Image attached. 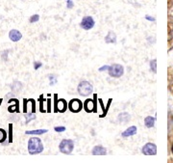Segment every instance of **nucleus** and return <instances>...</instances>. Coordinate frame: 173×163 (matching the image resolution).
Segmentation results:
<instances>
[{
  "label": "nucleus",
  "instance_id": "f257e3e1",
  "mask_svg": "<svg viewBox=\"0 0 173 163\" xmlns=\"http://www.w3.org/2000/svg\"><path fill=\"white\" fill-rule=\"evenodd\" d=\"M44 147L39 137H32L28 141V153L30 154H38L43 152Z\"/></svg>",
  "mask_w": 173,
  "mask_h": 163
},
{
  "label": "nucleus",
  "instance_id": "f03ea898",
  "mask_svg": "<svg viewBox=\"0 0 173 163\" xmlns=\"http://www.w3.org/2000/svg\"><path fill=\"white\" fill-rule=\"evenodd\" d=\"M77 91L80 96L88 97V96L91 95L92 92H94V86H92V84L90 82L84 80L78 84Z\"/></svg>",
  "mask_w": 173,
  "mask_h": 163
},
{
  "label": "nucleus",
  "instance_id": "7ed1b4c3",
  "mask_svg": "<svg viewBox=\"0 0 173 163\" xmlns=\"http://www.w3.org/2000/svg\"><path fill=\"white\" fill-rule=\"evenodd\" d=\"M74 149V142L71 139H64L59 145L60 152L64 154H70Z\"/></svg>",
  "mask_w": 173,
  "mask_h": 163
},
{
  "label": "nucleus",
  "instance_id": "20e7f679",
  "mask_svg": "<svg viewBox=\"0 0 173 163\" xmlns=\"http://www.w3.org/2000/svg\"><path fill=\"white\" fill-rule=\"evenodd\" d=\"M108 73H109V75L112 77L119 78L124 74V68H123V66H121V65H119V64H112L109 67Z\"/></svg>",
  "mask_w": 173,
  "mask_h": 163
},
{
  "label": "nucleus",
  "instance_id": "39448f33",
  "mask_svg": "<svg viewBox=\"0 0 173 163\" xmlns=\"http://www.w3.org/2000/svg\"><path fill=\"white\" fill-rule=\"evenodd\" d=\"M84 106V104L81 100H79L78 99H73L69 101L68 103V109L73 113H78L82 110Z\"/></svg>",
  "mask_w": 173,
  "mask_h": 163
},
{
  "label": "nucleus",
  "instance_id": "423d86ee",
  "mask_svg": "<svg viewBox=\"0 0 173 163\" xmlns=\"http://www.w3.org/2000/svg\"><path fill=\"white\" fill-rule=\"evenodd\" d=\"M142 152L145 155H155L157 154V146L154 143H146L142 147Z\"/></svg>",
  "mask_w": 173,
  "mask_h": 163
},
{
  "label": "nucleus",
  "instance_id": "0eeeda50",
  "mask_svg": "<svg viewBox=\"0 0 173 163\" xmlns=\"http://www.w3.org/2000/svg\"><path fill=\"white\" fill-rule=\"evenodd\" d=\"M94 24H95L94 19L90 16H86V17H83L81 23H80V26L85 30H90L91 28H94Z\"/></svg>",
  "mask_w": 173,
  "mask_h": 163
},
{
  "label": "nucleus",
  "instance_id": "6e6552de",
  "mask_svg": "<svg viewBox=\"0 0 173 163\" xmlns=\"http://www.w3.org/2000/svg\"><path fill=\"white\" fill-rule=\"evenodd\" d=\"M9 38H10V40L12 42L17 43V42L20 41L22 39V34L17 29H12L9 32Z\"/></svg>",
  "mask_w": 173,
  "mask_h": 163
},
{
  "label": "nucleus",
  "instance_id": "1a4fd4ad",
  "mask_svg": "<svg viewBox=\"0 0 173 163\" xmlns=\"http://www.w3.org/2000/svg\"><path fill=\"white\" fill-rule=\"evenodd\" d=\"M91 154L94 155H105V154H107V149L101 145H98L92 149Z\"/></svg>",
  "mask_w": 173,
  "mask_h": 163
},
{
  "label": "nucleus",
  "instance_id": "9d476101",
  "mask_svg": "<svg viewBox=\"0 0 173 163\" xmlns=\"http://www.w3.org/2000/svg\"><path fill=\"white\" fill-rule=\"evenodd\" d=\"M137 131H138L137 127L132 126V127H128L127 129H126L125 131H123L121 133V135H122V137H130V136L135 135L137 133Z\"/></svg>",
  "mask_w": 173,
  "mask_h": 163
},
{
  "label": "nucleus",
  "instance_id": "9b49d317",
  "mask_svg": "<svg viewBox=\"0 0 173 163\" xmlns=\"http://www.w3.org/2000/svg\"><path fill=\"white\" fill-rule=\"evenodd\" d=\"M105 42H106V44H116V35L115 32L109 31L107 36L105 37Z\"/></svg>",
  "mask_w": 173,
  "mask_h": 163
},
{
  "label": "nucleus",
  "instance_id": "f8f14e48",
  "mask_svg": "<svg viewBox=\"0 0 173 163\" xmlns=\"http://www.w3.org/2000/svg\"><path fill=\"white\" fill-rule=\"evenodd\" d=\"M131 120V115L127 112H122L118 115L117 117V121L119 123H128Z\"/></svg>",
  "mask_w": 173,
  "mask_h": 163
},
{
  "label": "nucleus",
  "instance_id": "ddd939ff",
  "mask_svg": "<svg viewBox=\"0 0 173 163\" xmlns=\"http://www.w3.org/2000/svg\"><path fill=\"white\" fill-rule=\"evenodd\" d=\"M94 100H92L89 99L84 102V109L86 112H89V113L92 112L94 111Z\"/></svg>",
  "mask_w": 173,
  "mask_h": 163
},
{
  "label": "nucleus",
  "instance_id": "4468645a",
  "mask_svg": "<svg viewBox=\"0 0 173 163\" xmlns=\"http://www.w3.org/2000/svg\"><path fill=\"white\" fill-rule=\"evenodd\" d=\"M155 121H156V119L153 118L152 116H147L144 119V125H145L146 127H148V128L153 127H154V125H155Z\"/></svg>",
  "mask_w": 173,
  "mask_h": 163
},
{
  "label": "nucleus",
  "instance_id": "2eb2a0df",
  "mask_svg": "<svg viewBox=\"0 0 173 163\" xmlns=\"http://www.w3.org/2000/svg\"><path fill=\"white\" fill-rule=\"evenodd\" d=\"M56 108L60 112H64L66 109V103L64 100H59L56 103Z\"/></svg>",
  "mask_w": 173,
  "mask_h": 163
},
{
  "label": "nucleus",
  "instance_id": "dca6fc26",
  "mask_svg": "<svg viewBox=\"0 0 173 163\" xmlns=\"http://www.w3.org/2000/svg\"><path fill=\"white\" fill-rule=\"evenodd\" d=\"M11 88H12V91H13L14 93H18L19 91H20V90L23 88V85H22L21 82L15 81V82L11 85Z\"/></svg>",
  "mask_w": 173,
  "mask_h": 163
},
{
  "label": "nucleus",
  "instance_id": "f3484780",
  "mask_svg": "<svg viewBox=\"0 0 173 163\" xmlns=\"http://www.w3.org/2000/svg\"><path fill=\"white\" fill-rule=\"evenodd\" d=\"M47 129H36V130H27L25 131V134H30V135H42L47 132Z\"/></svg>",
  "mask_w": 173,
  "mask_h": 163
},
{
  "label": "nucleus",
  "instance_id": "a211bd4d",
  "mask_svg": "<svg viewBox=\"0 0 173 163\" xmlns=\"http://www.w3.org/2000/svg\"><path fill=\"white\" fill-rule=\"evenodd\" d=\"M24 117H25V123H30L31 121H33V120H35V119H36V115H35L34 112L28 113V114H25Z\"/></svg>",
  "mask_w": 173,
  "mask_h": 163
},
{
  "label": "nucleus",
  "instance_id": "6ab92c4d",
  "mask_svg": "<svg viewBox=\"0 0 173 163\" xmlns=\"http://www.w3.org/2000/svg\"><path fill=\"white\" fill-rule=\"evenodd\" d=\"M7 139V131L3 128H0V143H3Z\"/></svg>",
  "mask_w": 173,
  "mask_h": 163
},
{
  "label": "nucleus",
  "instance_id": "aec40b11",
  "mask_svg": "<svg viewBox=\"0 0 173 163\" xmlns=\"http://www.w3.org/2000/svg\"><path fill=\"white\" fill-rule=\"evenodd\" d=\"M48 79H49V84L50 86H54L55 84L57 83V76L55 74H49L48 75Z\"/></svg>",
  "mask_w": 173,
  "mask_h": 163
},
{
  "label": "nucleus",
  "instance_id": "412c9836",
  "mask_svg": "<svg viewBox=\"0 0 173 163\" xmlns=\"http://www.w3.org/2000/svg\"><path fill=\"white\" fill-rule=\"evenodd\" d=\"M150 68H151V70H153V73H156L157 71V61H156V59L152 60L150 62Z\"/></svg>",
  "mask_w": 173,
  "mask_h": 163
},
{
  "label": "nucleus",
  "instance_id": "4be33fe9",
  "mask_svg": "<svg viewBox=\"0 0 173 163\" xmlns=\"http://www.w3.org/2000/svg\"><path fill=\"white\" fill-rule=\"evenodd\" d=\"M39 15H33L30 18H29V22L30 23H35L37 21H39Z\"/></svg>",
  "mask_w": 173,
  "mask_h": 163
},
{
  "label": "nucleus",
  "instance_id": "5701e85b",
  "mask_svg": "<svg viewBox=\"0 0 173 163\" xmlns=\"http://www.w3.org/2000/svg\"><path fill=\"white\" fill-rule=\"evenodd\" d=\"M8 53H9V50H4L2 52V59H3V61H8Z\"/></svg>",
  "mask_w": 173,
  "mask_h": 163
},
{
  "label": "nucleus",
  "instance_id": "b1692460",
  "mask_svg": "<svg viewBox=\"0 0 173 163\" xmlns=\"http://www.w3.org/2000/svg\"><path fill=\"white\" fill-rule=\"evenodd\" d=\"M54 130L56 132H64L65 131V127H55Z\"/></svg>",
  "mask_w": 173,
  "mask_h": 163
},
{
  "label": "nucleus",
  "instance_id": "393cba45",
  "mask_svg": "<svg viewBox=\"0 0 173 163\" xmlns=\"http://www.w3.org/2000/svg\"><path fill=\"white\" fill-rule=\"evenodd\" d=\"M41 67H42V62H39V61H38V62H34V70H39Z\"/></svg>",
  "mask_w": 173,
  "mask_h": 163
},
{
  "label": "nucleus",
  "instance_id": "a878e982",
  "mask_svg": "<svg viewBox=\"0 0 173 163\" xmlns=\"http://www.w3.org/2000/svg\"><path fill=\"white\" fill-rule=\"evenodd\" d=\"M9 131H10V139H9V143L13 142V135H12V131H13V126L12 123L9 126Z\"/></svg>",
  "mask_w": 173,
  "mask_h": 163
},
{
  "label": "nucleus",
  "instance_id": "bb28decb",
  "mask_svg": "<svg viewBox=\"0 0 173 163\" xmlns=\"http://www.w3.org/2000/svg\"><path fill=\"white\" fill-rule=\"evenodd\" d=\"M68 1V3H66V7H68V9H71L73 6H74V4H73V2L71 1V0H66Z\"/></svg>",
  "mask_w": 173,
  "mask_h": 163
},
{
  "label": "nucleus",
  "instance_id": "cd10ccee",
  "mask_svg": "<svg viewBox=\"0 0 173 163\" xmlns=\"http://www.w3.org/2000/svg\"><path fill=\"white\" fill-rule=\"evenodd\" d=\"M109 67H110V66H103V67H101L100 69H99V71H104V70H108Z\"/></svg>",
  "mask_w": 173,
  "mask_h": 163
},
{
  "label": "nucleus",
  "instance_id": "c85d7f7f",
  "mask_svg": "<svg viewBox=\"0 0 173 163\" xmlns=\"http://www.w3.org/2000/svg\"><path fill=\"white\" fill-rule=\"evenodd\" d=\"M145 18H146V19H148V21H155V18H154V17H149V16H146Z\"/></svg>",
  "mask_w": 173,
  "mask_h": 163
},
{
  "label": "nucleus",
  "instance_id": "c756f323",
  "mask_svg": "<svg viewBox=\"0 0 173 163\" xmlns=\"http://www.w3.org/2000/svg\"><path fill=\"white\" fill-rule=\"evenodd\" d=\"M172 153H173V146H172Z\"/></svg>",
  "mask_w": 173,
  "mask_h": 163
}]
</instances>
